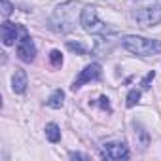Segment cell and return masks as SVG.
<instances>
[{"mask_svg": "<svg viewBox=\"0 0 161 161\" xmlns=\"http://www.w3.org/2000/svg\"><path fill=\"white\" fill-rule=\"evenodd\" d=\"M121 44L127 51L140 55V57L161 53V42L159 40H150V38H142V36H125L121 40Z\"/></svg>", "mask_w": 161, "mask_h": 161, "instance_id": "1", "label": "cell"}, {"mask_svg": "<svg viewBox=\"0 0 161 161\" xmlns=\"http://www.w3.org/2000/svg\"><path fill=\"white\" fill-rule=\"evenodd\" d=\"M82 27L89 32V34H110L114 32L110 27H106L99 17H97V10L93 6H86L82 10V17H80Z\"/></svg>", "mask_w": 161, "mask_h": 161, "instance_id": "2", "label": "cell"}, {"mask_svg": "<svg viewBox=\"0 0 161 161\" xmlns=\"http://www.w3.org/2000/svg\"><path fill=\"white\" fill-rule=\"evenodd\" d=\"M135 21L140 27H153L161 23V6H150V8H140L135 12Z\"/></svg>", "mask_w": 161, "mask_h": 161, "instance_id": "3", "label": "cell"}, {"mask_svg": "<svg viewBox=\"0 0 161 161\" xmlns=\"http://www.w3.org/2000/svg\"><path fill=\"white\" fill-rule=\"evenodd\" d=\"M99 78H101V64L99 63H91V64H87L82 72H80V76H78V80L74 82L72 89L76 91L78 87H82L84 84L91 82V80H99Z\"/></svg>", "mask_w": 161, "mask_h": 161, "instance_id": "4", "label": "cell"}, {"mask_svg": "<svg viewBox=\"0 0 161 161\" xmlns=\"http://www.w3.org/2000/svg\"><path fill=\"white\" fill-rule=\"evenodd\" d=\"M34 55H36V47H34V42L27 36V32L23 34V38L19 40L17 44V57L23 61V63H32L34 61Z\"/></svg>", "mask_w": 161, "mask_h": 161, "instance_id": "5", "label": "cell"}, {"mask_svg": "<svg viewBox=\"0 0 161 161\" xmlns=\"http://www.w3.org/2000/svg\"><path fill=\"white\" fill-rule=\"evenodd\" d=\"M103 157L114 159V161H118V159H127V157H129V150H127V146L121 144V142H110V144L104 146Z\"/></svg>", "mask_w": 161, "mask_h": 161, "instance_id": "6", "label": "cell"}, {"mask_svg": "<svg viewBox=\"0 0 161 161\" xmlns=\"http://www.w3.org/2000/svg\"><path fill=\"white\" fill-rule=\"evenodd\" d=\"M0 34H2L4 46H14L15 40H17V34H19V27L14 25V23H10V21H4L2 29H0Z\"/></svg>", "mask_w": 161, "mask_h": 161, "instance_id": "7", "label": "cell"}, {"mask_svg": "<svg viewBox=\"0 0 161 161\" xmlns=\"http://www.w3.org/2000/svg\"><path fill=\"white\" fill-rule=\"evenodd\" d=\"M27 86H29L27 72L21 70V68H17L15 74H14V78H12V87H14V91H15V93H25Z\"/></svg>", "mask_w": 161, "mask_h": 161, "instance_id": "8", "label": "cell"}, {"mask_svg": "<svg viewBox=\"0 0 161 161\" xmlns=\"http://www.w3.org/2000/svg\"><path fill=\"white\" fill-rule=\"evenodd\" d=\"M63 101H64V93H63L61 89H57V91L46 101V104H47L49 108H61V106H63Z\"/></svg>", "mask_w": 161, "mask_h": 161, "instance_id": "9", "label": "cell"}, {"mask_svg": "<svg viewBox=\"0 0 161 161\" xmlns=\"http://www.w3.org/2000/svg\"><path fill=\"white\" fill-rule=\"evenodd\" d=\"M46 136H47L49 142H59V138H61V129H59L55 123H49V125H46Z\"/></svg>", "mask_w": 161, "mask_h": 161, "instance_id": "10", "label": "cell"}, {"mask_svg": "<svg viewBox=\"0 0 161 161\" xmlns=\"http://www.w3.org/2000/svg\"><path fill=\"white\" fill-rule=\"evenodd\" d=\"M138 101H140V91H136V89H131V91H129V95H127V103H125V104H127L129 108H133V106H135Z\"/></svg>", "mask_w": 161, "mask_h": 161, "instance_id": "11", "label": "cell"}, {"mask_svg": "<svg viewBox=\"0 0 161 161\" xmlns=\"http://www.w3.org/2000/svg\"><path fill=\"white\" fill-rule=\"evenodd\" d=\"M66 47H68L70 51L78 53V55H84V53H86V47L80 44V42H66Z\"/></svg>", "mask_w": 161, "mask_h": 161, "instance_id": "12", "label": "cell"}, {"mask_svg": "<svg viewBox=\"0 0 161 161\" xmlns=\"http://www.w3.org/2000/svg\"><path fill=\"white\" fill-rule=\"evenodd\" d=\"M49 61H51L53 66H61V64H63V55H61V51H59V49H53V51L49 53Z\"/></svg>", "mask_w": 161, "mask_h": 161, "instance_id": "13", "label": "cell"}, {"mask_svg": "<svg viewBox=\"0 0 161 161\" xmlns=\"http://www.w3.org/2000/svg\"><path fill=\"white\" fill-rule=\"evenodd\" d=\"M155 78V72L152 70V72H148V76L142 80V89H150V84H152V80Z\"/></svg>", "mask_w": 161, "mask_h": 161, "instance_id": "14", "label": "cell"}, {"mask_svg": "<svg viewBox=\"0 0 161 161\" xmlns=\"http://www.w3.org/2000/svg\"><path fill=\"white\" fill-rule=\"evenodd\" d=\"M12 12H14V6L8 2V0H2V14H4V17L12 15Z\"/></svg>", "mask_w": 161, "mask_h": 161, "instance_id": "15", "label": "cell"}, {"mask_svg": "<svg viewBox=\"0 0 161 161\" xmlns=\"http://www.w3.org/2000/svg\"><path fill=\"white\" fill-rule=\"evenodd\" d=\"M99 101H101L99 104H101V108H103V110H110V103H108V99H106V97H101Z\"/></svg>", "mask_w": 161, "mask_h": 161, "instance_id": "16", "label": "cell"}, {"mask_svg": "<svg viewBox=\"0 0 161 161\" xmlns=\"http://www.w3.org/2000/svg\"><path fill=\"white\" fill-rule=\"evenodd\" d=\"M70 159H89V157L84 155V153H74V152H72V153H70Z\"/></svg>", "mask_w": 161, "mask_h": 161, "instance_id": "17", "label": "cell"}]
</instances>
